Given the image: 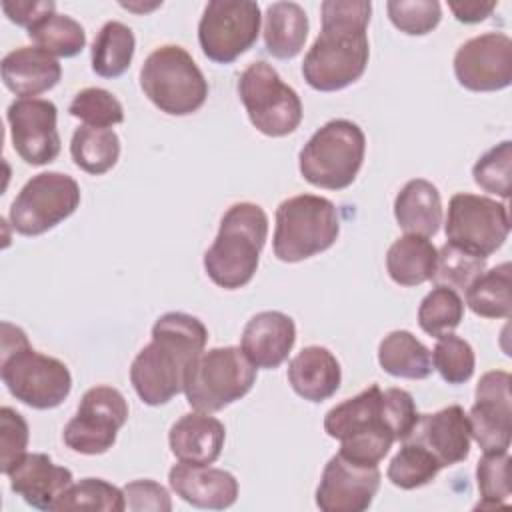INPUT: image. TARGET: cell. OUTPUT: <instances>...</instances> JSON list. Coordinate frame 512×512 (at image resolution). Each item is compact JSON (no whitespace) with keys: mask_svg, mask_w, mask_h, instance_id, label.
I'll use <instances>...</instances> for the list:
<instances>
[{"mask_svg":"<svg viewBox=\"0 0 512 512\" xmlns=\"http://www.w3.org/2000/svg\"><path fill=\"white\" fill-rule=\"evenodd\" d=\"M268 236V216L254 202L232 204L222 220L212 246L204 252L208 278L226 290L246 286L260 260Z\"/></svg>","mask_w":512,"mask_h":512,"instance_id":"4","label":"cell"},{"mask_svg":"<svg viewBox=\"0 0 512 512\" xmlns=\"http://www.w3.org/2000/svg\"><path fill=\"white\" fill-rule=\"evenodd\" d=\"M378 466H362L334 454L320 476L316 506L322 512H362L370 508L380 488Z\"/></svg>","mask_w":512,"mask_h":512,"instance_id":"18","label":"cell"},{"mask_svg":"<svg viewBox=\"0 0 512 512\" xmlns=\"http://www.w3.org/2000/svg\"><path fill=\"white\" fill-rule=\"evenodd\" d=\"M260 6L250 0H212L198 22V42L206 58L230 64L250 50L260 32Z\"/></svg>","mask_w":512,"mask_h":512,"instance_id":"13","label":"cell"},{"mask_svg":"<svg viewBox=\"0 0 512 512\" xmlns=\"http://www.w3.org/2000/svg\"><path fill=\"white\" fill-rule=\"evenodd\" d=\"M444 230L450 244L488 258L510 234L508 206L488 196L458 192L448 202Z\"/></svg>","mask_w":512,"mask_h":512,"instance_id":"12","label":"cell"},{"mask_svg":"<svg viewBox=\"0 0 512 512\" xmlns=\"http://www.w3.org/2000/svg\"><path fill=\"white\" fill-rule=\"evenodd\" d=\"M56 116L54 102L42 98H20L8 106L12 146L26 164L42 166L60 154Z\"/></svg>","mask_w":512,"mask_h":512,"instance_id":"17","label":"cell"},{"mask_svg":"<svg viewBox=\"0 0 512 512\" xmlns=\"http://www.w3.org/2000/svg\"><path fill=\"white\" fill-rule=\"evenodd\" d=\"M122 490H124L128 510H134V512H142V510L170 512L172 510L168 490L154 480H134V482H128Z\"/></svg>","mask_w":512,"mask_h":512,"instance_id":"45","label":"cell"},{"mask_svg":"<svg viewBox=\"0 0 512 512\" xmlns=\"http://www.w3.org/2000/svg\"><path fill=\"white\" fill-rule=\"evenodd\" d=\"M238 96L252 126L264 136H288L302 122L300 96L264 60L244 68L238 78Z\"/></svg>","mask_w":512,"mask_h":512,"instance_id":"10","label":"cell"},{"mask_svg":"<svg viewBox=\"0 0 512 512\" xmlns=\"http://www.w3.org/2000/svg\"><path fill=\"white\" fill-rule=\"evenodd\" d=\"M386 10L390 22L410 36H424L432 32L442 18L440 2L436 0H390Z\"/></svg>","mask_w":512,"mask_h":512,"instance_id":"42","label":"cell"},{"mask_svg":"<svg viewBox=\"0 0 512 512\" xmlns=\"http://www.w3.org/2000/svg\"><path fill=\"white\" fill-rule=\"evenodd\" d=\"M366 136L352 120L336 118L318 128L298 154L302 178L318 188H348L364 162Z\"/></svg>","mask_w":512,"mask_h":512,"instance_id":"6","label":"cell"},{"mask_svg":"<svg viewBox=\"0 0 512 512\" xmlns=\"http://www.w3.org/2000/svg\"><path fill=\"white\" fill-rule=\"evenodd\" d=\"M484 268L486 258L446 242L438 250L432 282L436 286H446L456 292H466V288L484 272Z\"/></svg>","mask_w":512,"mask_h":512,"instance_id":"37","label":"cell"},{"mask_svg":"<svg viewBox=\"0 0 512 512\" xmlns=\"http://www.w3.org/2000/svg\"><path fill=\"white\" fill-rule=\"evenodd\" d=\"M378 362L396 378L424 380L432 374V352L408 330H394L378 346Z\"/></svg>","mask_w":512,"mask_h":512,"instance_id":"29","label":"cell"},{"mask_svg":"<svg viewBox=\"0 0 512 512\" xmlns=\"http://www.w3.org/2000/svg\"><path fill=\"white\" fill-rule=\"evenodd\" d=\"M70 154L78 168L88 174L108 172L120 156V138L112 128H94L78 126L72 134Z\"/></svg>","mask_w":512,"mask_h":512,"instance_id":"31","label":"cell"},{"mask_svg":"<svg viewBox=\"0 0 512 512\" xmlns=\"http://www.w3.org/2000/svg\"><path fill=\"white\" fill-rule=\"evenodd\" d=\"M80 204L78 182L62 172L32 176L14 198L8 218L22 236H38L76 212Z\"/></svg>","mask_w":512,"mask_h":512,"instance_id":"11","label":"cell"},{"mask_svg":"<svg viewBox=\"0 0 512 512\" xmlns=\"http://www.w3.org/2000/svg\"><path fill=\"white\" fill-rule=\"evenodd\" d=\"M438 250L416 234H404L394 240L386 252L388 276L400 286H418L432 280Z\"/></svg>","mask_w":512,"mask_h":512,"instance_id":"28","label":"cell"},{"mask_svg":"<svg viewBox=\"0 0 512 512\" xmlns=\"http://www.w3.org/2000/svg\"><path fill=\"white\" fill-rule=\"evenodd\" d=\"M340 234L334 202L316 194L292 196L276 208L272 238L274 256L282 262H300L328 250Z\"/></svg>","mask_w":512,"mask_h":512,"instance_id":"7","label":"cell"},{"mask_svg":"<svg viewBox=\"0 0 512 512\" xmlns=\"http://www.w3.org/2000/svg\"><path fill=\"white\" fill-rule=\"evenodd\" d=\"M368 0H326L320 4L322 30L304 56L302 76L314 90L336 92L354 84L366 70Z\"/></svg>","mask_w":512,"mask_h":512,"instance_id":"1","label":"cell"},{"mask_svg":"<svg viewBox=\"0 0 512 512\" xmlns=\"http://www.w3.org/2000/svg\"><path fill=\"white\" fill-rule=\"evenodd\" d=\"M126 508L124 490L102 478H84L70 484L54 504L56 512L72 510H102V512H122Z\"/></svg>","mask_w":512,"mask_h":512,"instance_id":"35","label":"cell"},{"mask_svg":"<svg viewBox=\"0 0 512 512\" xmlns=\"http://www.w3.org/2000/svg\"><path fill=\"white\" fill-rule=\"evenodd\" d=\"M440 470L442 464L434 458L432 452H428L418 442L404 440L400 450L390 460L386 476L394 486L402 490H414L432 482Z\"/></svg>","mask_w":512,"mask_h":512,"instance_id":"34","label":"cell"},{"mask_svg":"<svg viewBox=\"0 0 512 512\" xmlns=\"http://www.w3.org/2000/svg\"><path fill=\"white\" fill-rule=\"evenodd\" d=\"M140 88L160 112L170 116L192 114L208 98L202 70L176 44H164L148 54L140 70Z\"/></svg>","mask_w":512,"mask_h":512,"instance_id":"8","label":"cell"},{"mask_svg":"<svg viewBox=\"0 0 512 512\" xmlns=\"http://www.w3.org/2000/svg\"><path fill=\"white\" fill-rule=\"evenodd\" d=\"M406 440L418 442L432 452L442 468L452 466L470 454V422L464 408L452 404L434 414H420Z\"/></svg>","mask_w":512,"mask_h":512,"instance_id":"19","label":"cell"},{"mask_svg":"<svg viewBox=\"0 0 512 512\" xmlns=\"http://www.w3.org/2000/svg\"><path fill=\"white\" fill-rule=\"evenodd\" d=\"M4 86L20 98L38 96L54 88L62 76L56 56L38 46H22L8 52L0 64Z\"/></svg>","mask_w":512,"mask_h":512,"instance_id":"24","label":"cell"},{"mask_svg":"<svg viewBox=\"0 0 512 512\" xmlns=\"http://www.w3.org/2000/svg\"><path fill=\"white\" fill-rule=\"evenodd\" d=\"M128 420V404L120 390L94 386L84 392L76 414L64 426V444L80 454L96 456L108 452L118 430Z\"/></svg>","mask_w":512,"mask_h":512,"instance_id":"14","label":"cell"},{"mask_svg":"<svg viewBox=\"0 0 512 512\" xmlns=\"http://www.w3.org/2000/svg\"><path fill=\"white\" fill-rule=\"evenodd\" d=\"M394 218L406 234L430 238L442 224V200L438 188L424 180H408L394 200Z\"/></svg>","mask_w":512,"mask_h":512,"instance_id":"26","label":"cell"},{"mask_svg":"<svg viewBox=\"0 0 512 512\" xmlns=\"http://www.w3.org/2000/svg\"><path fill=\"white\" fill-rule=\"evenodd\" d=\"M168 482L176 496L196 508L224 510L238 498V480L222 468L190 466L180 462L170 468Z\"/></svg>","mask_w":512,"mask_h":512,"instance_id":"22","label":"cell"},{"mask_svg":"<svg viewBox=\"0 0 512 512\" xmlns=\"http://www.w3.org/2000/svg\"><path fill=\"white\" fill-rule=\"evenodd\" d=\"M256 382V366L238 346L200 352L184 376V394L198 412H218L246 396Z\"/></svg>","mask_w":512,"mask_h":512,"instance_id":"9","label":"cell"},{"mask_svg":"<svg viewBox=\"0 0 512 512\" xmlns=\"http://www.w3.org/2000/svg\"><path fill=\"white\" fill-rule=\"evenodd\" d=\"M30 40L44 52L72 58L86 46V32L74 18L52 12L28 28Z\"/></svg>","mask_w":512,"mask_h":512,"instance_id":"33","label":"cell"},{"mask_svg":"<svg viewBox=\"0 0 512 512\" xmlns=\"http://www.w3.org/2000/svg\"><path fill=\"white\" fill-rule=\"evenodd\" d=\"M466 304L482 318H510V262H502L496 268L482 272L466 288Z\"/></svg>","mask_w":512,"mask_h":512,"instance_id":"32","label":"cell"},{"mask_svg":"<svg viewBox=\"0 0 512 512\" xmlns=\"http://www.w3.org/2000/svg\"><path fill=\"white\" fill-rule=\"evenodd\" d=\"M324 430L340 442L338 454L362 466H378L396 442L384 420L378 384L330 408L324 416Z\"/></svg>","mask_w":512,"mask_h":512,"instance_id":"5","label":"cell"},{"mask_svg":"<svg viewBox=\"0 0 512 512\" xmlns=\"http://www.w3.org/2000/svg\"><path fill=\"white\" fill-rule=\"evenodd\" d=\"M6 476L12 492L38 510H54L60 494L72 484V472L42 452H26Z\"/></svg>","mask_w":512,"mask_h":512,"instance_id":"20","label":"cell"},{"mask_svg":"<svg viewBox=\"0 0 512 512\" xmlns=\"http://www.w3.org/2000/svg\"><path fill=\"white\" fill-rule=\"evenodd\" d=\"M512 172V142L504 140L500 144H496L494 148H490L488 152H484L474 168H472V176L474 182L490 194H496L500 198H508L510 196V176Z\"/></svg>","mask_w":512,"mask_h":512,"instance_id":"41","label":"cell"},{"mask_svg":"<svg viewBox=\"0 0 512 512\" xmlns=\"http://www.w3.org/2000/svg\"><path fill=\"white\" fill-rule=\"evenodd\" d=\"M296 342L294 320L278 310L254 314L244 330L240 348L256 368H278Z\"/></svg>","mask_w":512,"mask_h":512,"instance_id":"21","label":"cell"},{"mask_svg":"<svg viewBox=\"0 0 512 512\" xmlns=\"http://www.w3.org/2000/svg\"><path fill=\"white\" fill-rule=\"evenodd\" d=\"M512 378L504 370L486 372L476 384L470 408V436L482 452H508L512 438Z\"/></svg>","mask_w":512,"mask_h":512,"instance_id":"16","label":"cell"},{"mask_svg":"<svg viewBox=\"0 0 512 512\" xmlns=\"http://www.w3.org/2000/svg\"><path fill=\"white\" fill-rule=\"evenodd\" d=\"M382 412L396 440H406L418 422V410L410 392L402 388L382 390Z\"/></svg>","mask_w":512,"mask_h":512,"instance_id":"44","label":"cell"},{"mask_svg":"<svg viewBox=\"0 0 512 512\" xmlns=\"http://www.w3.org/2000/svg\"><path fill=\"white\" fill-rule=\"evenodd\" d=\"M28 424L10 406L0 408V472L8 474L26 454Z\"/></svg>","mask_w":512,"mask_h":512,"instance_id":"43","label":"cell"},{"mask_svg":"<svg viewBox=\"0 0 512 512\" xmlns=\"http://www.w3.org/2000/svg\"><path fill=\"white\" fill-rule=\"evenodd\" d=\"M432 366L438 370L444 382L464 384L474 374L476 356L464 338L450 332L438 338L432 350Z\"/></svg>","mask_w":512,"mask_h":512,"instance_id":"38","label":"cell"},{"mask_svg":"<svg viewBox=\"0 0 512 512\" xmlns=\"http://www.w3.org/2000/svg\"><path fill=\"white\" fill-rule=\"evenodd\" d=\"M0 378L16 400L36 410L60 406L72 390L68 366L36 352L24 330L10 322H2Z\"/></svg>","mask_w":512,"mask_h":512,"instance_id":"3","label":"cell"},{"mask_svg":"<svg viewBox=\"0 0 512 512\" xmlns=\"http://www.w3.org/2000/svg\"><path fill=\"white\" fill-rule=\"evenodd\" d=\"M70 116L82 120L86 126L110 128L124 120V108L108 90L104 88H84L80 90L70 106Z\"/></svg>","mask_w":512,"mask_h":512,"instance_id":"40","label":"cell"},{"mask_svg":"<svg viewBox=\"0 0 512 512\" xmlns=\"http://www.w3.org/2000/svg\"><path fill=\"white\" fill-rule=\"evenodd\" d=\"M2 10L10 22L24 26L28 30L44 16L56 12V2H52V0H4Z\"/></svg>","mask_w":512,"mask_h":512,"instance_id":"46","label":"cell"},{"mask_svg":"<svg viewBox=\"0 0 512 512\" xmlns=\"http://www.w3.org/2000/svg\"><path fill=\"white\" fill-rule=\"evenodd\" d=\"M308 36V16L296 2H274L264 14L266 50L280 60H290L304 48Z\"/></svg>","mask_w":512,"mask_h":512,"instance_id":"27","label":"cell"},{"mask_svg":"<svg viewBox=\"0 0 512 512\" xmlns=\"http://www.w3.org/2000/svg\"><path fill=\"white\" fill-rule=\"evenodd\" d=\"M134 48V32L124 22H106L92 44V70L102 78L122 76L132 62Z\"/></svg>","mask_w":512,"mask_h":512,"instance_id":"30","label":"cell"},{"mask_svg":"<svg viewBox=\"0 0 512 512\" xmlns=\"http://www.w3.org/2000/svg\"><path fill=\"white\" fill-rule=\"evenodd\" d=\"M288 382L308 402L328 400L342 382L340 362L324 346H306L290 360Z\"/></svg>","mask_w":512,"mask_h":512,"instance_id":"25","label":"cell"},{"mask_svg":"<svg viewBox=\"0 0 512 512\" xmlns=\"http://www.w3.org/2000/svg\"><path fill=\"white\" fill-rule=\"evenodd\" d=\"M208 330L192 314L166 312L152 326V340L130 364V382L148 406H160L184 390L190 362L204 352Z\"/></svg>","mask_w":512,"mask_h":512,"instance_id":"2","label":"cell"},{"mask_svg":"<svg viewBox=\"0 0 512 512\" xmlns=\"http://www.w3.org/2000/svg\"><path fill=\"white\" fill-rule=\"evenodd\" d=\"M448 8L454 12L458 22L464 24H476L486 20L492 10L496 8V2H482V0H468V2H450Z\"/></svg>","mask_w":512,"mask_h":512,"instance_id":"47","label":"cell"},{"mask_svg":"<svg viewBox=\"0 0 512 512\" xmlns=\"http://www.w3.org/2000/svg\"><path fill=\"white\" fill-rule=\"evenodd\" d=\"M224 424L208 412H190L176 420L168 432L172 454L182 464L210 466L224 446Z\"/></svg>","mask_w":512,"mask_h":512,"instance_id":"23","label":"cell"},{"mask_svg":"<svg viewBox=\"0 0 512 512\" xmlns=\"http://www.w3.org/2000/svg\"><path fill=\"white\" fill-rule=\"evenodd\" d=\"M464 318V302L460 294L446 286H434L418 308V324L420 328L440 338L444 334H450Z\"/></svg>","mask_w":512,"mask_h":512,"instance_id":"36","label":"cell"},{"mask_svg":"<svg viewBox=\"0 0 512 512\" xmlns=\"http://www.w3.org/2000/svg\"><path fill=\"white\" fill-rule=\"evenodd\" d=\"M480 502L476 508L506 506L510 498V456L508 452H484L476 466Z\"/></svg>","mask_w":512,"mask_h":512,"instance_id":"39","label":"cell"},{"mask_svg":"<svg viewBox=\"0 0 512 512\" xmlns=\"http://www.w3.org/2000/svg\"><path fill=\"white\" fill-rule=\"evenodd\" d=\"M454 74L472 92H496L512 82V40L486 32L466 40L454 54Z\"/></svg>","mask_w":512,"mask_h":512,"instance_id":"15","label":"cell"}]
</instances>
